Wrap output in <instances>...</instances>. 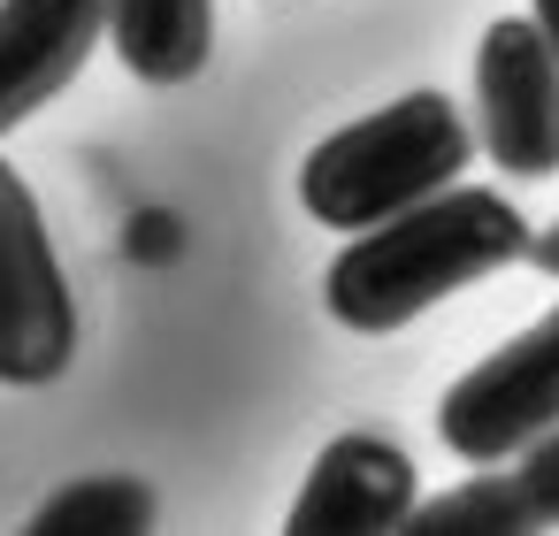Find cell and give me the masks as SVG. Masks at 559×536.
I'll use <instances>...</instances> for the list:
<instances>
[{
    "instance_id": "8",
    "label": "cell",
    "mask_w": 559,
    "mask_h": 536,
    "mask_svg": "<svg viewBox=\"0 0 559 536\" xmlns=\"http://www.w3.org/2000/svg\"><path fill=\"white\" fill-rule=\"evenodd\" d=\"M108 47L146 85H192L215 55V0H108Z\"/></svg>"
},
{
    "instance_id": "3",
    "label": "cell",
    "mask_w": 559,
    "mask_h": 536,
    "mask_svg": "<svg viewBox=\"0 0 559 536\" xmlns=\"http://www.w3.org/2000/svg\"><path fill=\"white\" fill-rule=\"evenodd\" d=\"M70 360H78V299L62 284L32 184L0 162V383L39 391Z\"/></svg>"
},
{
    "instance_id": "1",
    "label": "cell",
    "mask_w": 559,
    "mask_h": 536,
    "mask_svg": "<svg viewBox=\"0 0 559 536\" xmlns=\"http://www.w3.org/2000/svg\"><path fill=\"white\" fill-rule=\"evenodd\" d=\"M528 246H536V230L506 192L444 184L437 200L353 230L322 276V307H330V322L383 337V330H406L414 314H429L437 299L528 261Z\"/></svg>"
},
{
    "instance_id": "12",
    "label": "cell",
    "mask_w": 559,
    "mask_h": 536,
    "mask_svg": "<svg viewBox=\"0 0 559 536\" xmlns=\"http://www.w3.org/2000/svg\"><path fill=\"white\" fill-rule=\"evenodd\" d=\"M528 261H536L544 276H559V223H551V230H536V246H528Z\"/></svg>"
},
{
    "instance_id": "10",
    "label": "cell",
    "mask_w": 559,
    "mask_h": 536,
    "mask_svg": "<svg viewBox=\"0 0 559 536\" xmlns=\"http://www.w3.org/2000/svg\"><path fill=\"white\" fill-rule=\"evenodd\" d=\"M406 528H414V536H528L536 513H528V498H521L513 475H490V467H483L475 483H460V490L414 505Z\"/></svg>"
},
{
    "instance_id": "5",
    "label": "cell",
    "mask_w": 559,
    "mask_h": 536,
    "mask_svg": "<svg viewBox=\"0 0 559 536\" xmlns=\"http://www.w3.org/2000/svg\"><path fill=\"white\" fill-rule=\"evenodd\" d=\"M475 131L506 177L559 169V47L536 16H498L475 39Z\"/></svg>"
},
{
    "instance_id": "9",
    "label": "cell",
    "mask_w": 559,
    "mask_h": 536,
    "mask_svg": "<svg viewBox=\"0 0 559 536\" xmlns=\"http://www.w3.org/2000/svg\"><path fill=\"white\" fill-rule=\"evenodd\" d=\"M32 528L39 536H146L154 528V490L131 483V475H93V483L55 490L32 513Z\"/></svg>"
},
{
    "instance_id": "2",
    "label": "cell",
    "mask_w": 559,
    "mask_h": 536,
    "mask_svg": "<svg viewBox=\"0 0 559 536\" xmlns=\"http://www.w3.org/2000/svg\"><path fill=\"white\" fill-rule=\"evenodd\" d=\"M475 139L460 123V108L444 93H406L345 131H330L307 169H299V207L322 223V230H368V223H391L421 200H437L444 184H460Z\"/></svg>"
},
{
    "instance_id": "6",
    "label": "cell",
    "mask_w": 559,
    "mask_h": 536,
    "mask_svg": "<svg viewBox=\"0 0 559 536\" xmlns=\"http://www.w3.org/2000/svg\"><path fill=\"white\" fill-rule=\"evenodd\" d=\"M421 505V475L391 437L345 429L322 444V460L307 467L284 528L292 536H391L406 528V513Z\"/></svg>"
},
{
    "instance_id": "11",
    "label": "cell",
    "mask_w": 559,
    "mask_h": 536,
    "mask_svg": "<svg viewBox=\"0 0 559 536\" xmlns=\"http://www.w3.org/2000/svg\"><path fill=\"white\" fill-rule=\"evenodd\" d=\"M513 483H521V498H528L536 528H559V421H551L544 437H528V444H521Z\"/></svg>"
},
{
    "instance_id": "7",
    "label": "cell",
    "mask_w": 559,
    "mask_h": 536,
    "mask_svg": "<svg viewBox=\"0 0 559 536\" xmlns=\"http://www.w3.org/2000/svg\"><path fill=\"white\" fill-rule=\"evenodd\" d=\"M108 39V0H0V139L32 123Z\"/></svg>"
},
{
    "instance_id": "13",
    "label": "cell",
    "mask_w": 559,
    "mask_h": 536,
    "mask_svg": "<svg viewBox=\"0 0 559 536\" xmlns=\"http://www.w3.org/2000/svg\"><path fill=\"white\" fill-rule=\"evenodd\" d=\"M528 16H536V24H544V39L559 47V0H528Z\"/></svg>"
},
{
    "instance_id": "4",
    "label": "cell",
    "mask_w": 559,
    "mask_h": 536,
    "mask_svg": "<svg viewBox=\"0 0 559 536\" xmlns=\"http://www.w3.org/2000/svg\"><path fill=\"white\" fill-rule=\"evenodd\" d=\"M551 421H559V307L490 345L467 376H452L437 406V437L475 467L521 460V444L544 437Z\"/></svg>"
}]
</instances>
